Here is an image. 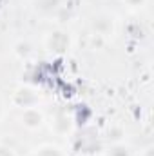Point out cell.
Segmentation results:
<instances>
[{"mask_svg":"<svg viewBox=\"0 0 154 156\" xmlns=\"http://www.w3.org/2000/svg\"><path fill=\"white\" fill-rule=\"evenodd\" d=\"M15 104L18 105V107H22V109H26V107H33L35 104H37V100H38V96L35 94V91H31L29 87H20L16 93H15Z\"/></svg>","mask_w":154,"mask_h":156,"instance_id":"obj_2","label":"cell"},{"mask_svg":"<svg viewBox=\"0 0 154 156\" xmlns=\"http://www.w3.org/2000/svg\"><path fill=\"white\" fill-rule=\"evenodd\" d=\"M93 27H94V31H98L100 35H107L109 31H113V18L100 15V16H96V18H94Z\"/></svg>","mask_w":154,"mask_h":156,"instance_id":"obj_4","label":"cell"},{"mask_svg":"<svg viewBox=\"0 0 154 156\" xmlns=\"http://www.w3.org/2000/svg\"><path fill=\"white\" fill-rule=\"evenodd\" d=\"M20 122L27 129H37V127L42 125L44 116H42V113H40L37 107H26L22 111V115H20Z\"/></svg>","mask_w":154,"mask_h":156,"instance_id":"obj_1","label":"cell"},{"mask_svg":"<svg viewBox=\"0 0 154 156\" xmlns=\"http://www.w3.org/2000/svg\"><path fill=\"white\" fill-rule=\"evenodd\" d=\"M33 156H64L62 154V151L58 149V147H53V145H44V147H40L37 149Z\"/></svg>","mask_w":154,"mask_h":156,"instance_id":"obj_6","label":"cell"},{"mask_svg":"<svg viewBox=\"0 0 154 156\" xmlns=\"http://www.w3.org/2000/svg\"><path fill=\"white\" fill-rule=\"evenodd\" d=\"M109 156H129V154H127V149H125V147L116 145L114 149L111 151V154H109Z\"/></svg>","mask_w":154,"mask_h":156,"instance_id":"obj_8","label":"cell"},{"mask_svg":"<svg viewBox=\"0 0 154 156\" xmlns=\"http://www.w3.org/2000/svg\"><path fill=\"white\" fill-rule=\"evenodd\" d=\"M53 127H54L56 133L64 134V133H67L71 129V120L65 116V115H56L54 116V122H53Z\"/></svg>","mask_w":154,"mask_h":156,"instance_id":"obj_5","label":"cell"},{"mask_svg":"<svg viewBox=\"0 0 154 156\" xmlns=\"http://www.w3.org/2000/svg\"><path fill=\"white\" fill-rule=\"evenodd\" d=\"M47 47L56 53H64L69 47V37L62 31H54L47 37Z\"/></svg>","mask_w":154,"mask_h":156,"instance_id":"obj_3","label":"cell"},{"mask_svg":"<svg viewBox=\"0 0 154 156\" xmlns=\"http://www.w3.org/2000/svg\"><path fill=\"white\" fill-rule=\"evenodd\" d=\"M125 2H127L129 5H132V7H136V5H140V4H142L143 0H125Z\"/></svg>","mask_w":154,"mask_h":156,"instance_id":"obj_9","label":"cell"},{"mask_svg":"<svg viewBox=\"0 0 154 156\" xmlns=\"http://www.w3.org/2000/svg\"><path fill=\"white\" fill-rule=\"evenodd\" d=\"M40 9H45V11H53V7L58 4V0H38Z\"/></svg>","mask_w":154,"mask_h":156,"instance_id":"obj_7","label":"cell"},{"mask_svg":"<svg viewBox=\"0 0 154 156\" xmlns=\"http://www.w3.org/2000/svg\"><path fill=\"white\" fill-rule=\"evenodd\" d=\"M0 116H2V100H0Z\"/></svg>","mask_w":154,"mask_h":156,"instance_id":"obj_10","label":"cell"}]
</instances>
